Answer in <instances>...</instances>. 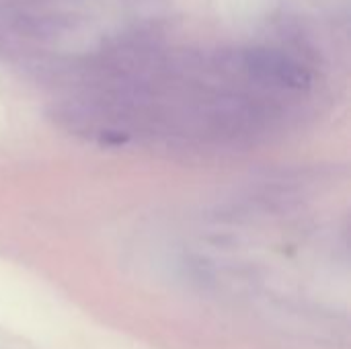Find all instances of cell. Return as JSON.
I'll return each mask as SVG.
<instances>
[{
	"instance_id": "6da1fadb",
	"label": "cell",
	"mask_w": 351,
	"mask_h": 349,
	"mask_svg": "<svg viewBox=\"0 0 351 349\" xmlns=\"http://www.w3.org/2000/svg\"><path fill=\"white\" fill-rule=\"evenodd\" d=\"M245 62L247 68L263 80L278 82L288 88H304L311 84V74L296 60L276 49H265V47L249 49Z\"/></svg>"
}]
</instances>
